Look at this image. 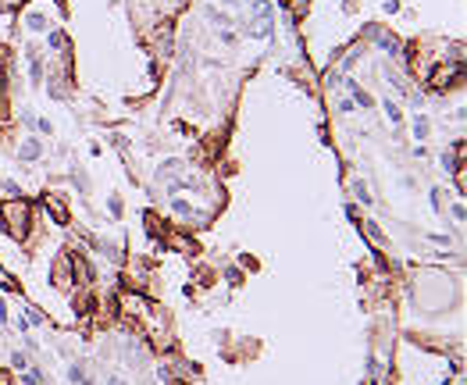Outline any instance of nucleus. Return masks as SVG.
I'll list each match as a JSON object with an SVG mask.
<instances>
[{
  "label": "nucleus",
  "mask_w": 467,
  "mask_h": 385,
  "mask_svg": "<svg viewBox=\"0 0 467 385\" xmlns=\"http://www.w3.org/2000/svg\"><path fill=\"white\" fill-rule=\"evenodd\" d=\"M0 221H4L7 235L22 239V235L29 232V207H25L22 200H7V204H0Z\"/></svg>",
  "instance_id": "1"
},
{
  "label": "nucleus",
  "mask_w": 467,
  "mask_h": 385,
  "mask_svg": "<svg viewBox=\"0 0 467 385\" xmlns=\"http://www.w3.org/2000/svg\"><path fill=\"white\" fill-rule=\"evenodd\" d=\"M39 154H43V147H39V139H25V147L18 150V157H22V160H36Z\"/></svg>",
  "instance_id": "2"
},
{
  "label": "nucleus",
  "mask_w": 467,
  "mask_h": 385,
  "mask_svg": "<svg viewBox=\"0 0 467 385\" xmlns=\"http://www.w3.org/2000/svg\"><path fill=\"white\" fill-rule=\"evenodd\" d=\"M29 29H32V32H43V29H47V18H43V14H29Z\"/></svg>",
  "instance_id": "3"
},
{
  "label": "nucleus",
  "mask_w": 467,
  "mask_h": 385,
  "mask_svg": "<svg viewBox=\"0 0 467 385\" xmlns=\"http://www.w3.org/2000/svg\"><path fill=\"white\" fill-rule=\"evenodd\" d=\"M68 378H72V382H78V385H93V382H89V375H86L82 368H72V371H68Z\"/></svg>",
  "instance_id": "4"
},
{
  "label": "nucleus",
  "mask_w": 467,
  "mask_h": 385,
  "mask_svg": "<svg viewBox=\"0 0 467 385\" xmlns=\"http://www.w3.org/2000/svg\"><path fill=\"white\" fill-rule=\"evenodd\" d=\"M414 136H417V139L428 136V118H417V121H414Z\"/></svg>",
  "instance_id": "5"
},
{
  "label": "nucleus",
  "mask_w": 467,
  "mask_h": 385,
  "mask_svg": "<svg viewBox=\"0 0 467 385\" xmlns=\"http://www.w3.org/2000/svg\"><path fill=\"white\" fill-rule=\"evenodd\" d=\"M32 82H36V86L43 82V65H39V57H32Z\"/></svg>",
  "instance_id": "6"
},
{
  "label": "nucleus",
  "mask_w": 467,
  "mask_h": 385,
  "mask_svg": "<svg viewBox=\"0 0 467 385\" xmlns=\"http://www.w3.org/2000/svg\"><path fill=\"white\" fill-rule=\"evenodd\" d=\"M385 114H389V121H399L403 114H399V107L392 104V100H385Z\"/></svg>",
  "instance_id": "7"
},
{
  "label": "nucleus",
  "mask_w": 467,
  "mask_h": 385,
  "mask_svg": "<svg viewBox=\"0 0 467 385\" xmlns=\"http://www.w3.org/2000/svg\"><path fill=\"white\" fill-rule=\"evenodd\" d=\"M22 378H25V385H39V382H43V378H39V375H36V371H25V375H22Z\"/></svg>",
  "instance_id": "8"
},
{
  "label": "nucleus",
  "mask_w": 467,
  "mask_h": 385,
  "mask_svg": "<svg viewBox=\"0 0 467 385\" xmlns=\"http://www.w3.org/2000/svg\"><path fill=\"white\" fill-rule=\"evenodd\" d=\"M353 189H357V196H360V204H371V196H368V189H364V186H360V182H357V186H353Z\"/></svg>",
  "instance_id": "9"
},
{
  "label": "nucleus",
  "mask_w": 467,
  "mask_h": 385,
  "mask_svg": "<svg viewBox=\"0 0 467 385\" xmlns=\"http://www.w3.org/2000/svg\"><path fill=\"white\" fill-rule=\"evenodd\" d=\"M104 385H125V382H121V378H107Z\"/></svg>",
  "instance_id": "10"
}]
</instances>
